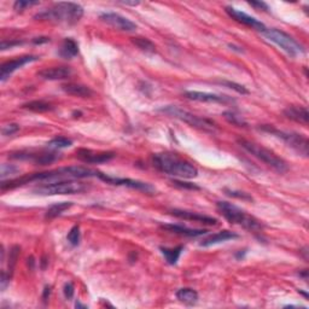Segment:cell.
<instances>
[{
  "instance_id": "6da1fadb",
  "label": "cell",
  "mask_w": 309,
  "mask_h": 309,
  "mask_svg": "<svg viewBox=\"0 0 309 309\" xmlns=\"http://www.w3.org/2000/svg\"><path fill=\"white\" fill-rule=\"evenodd\" d=\"M98 170L87 168V167L81 166H72L64 167V168H58L53 170H48L44 173H35L32 175H25L18 179H12L9 181H2L0 188L2 190H10L18 188V186L24 185L28 182H43L50 183L56 181H64V180H77L85 178H93V176H99Z\"/></svg>"
},
{
  "instance_id": "7a4b0ae2",
  "label": "cell",
  "mask_w": 309,
  "mask_h": 309,
  "mask_svg": "<svg viewBox=\"0 0 309 309\" xmlns=\"http://www.w3.org/2000/svg\"><path fill=\"white\" fill-rule=\"evenodd\" d=\"M152 161L157 169L169 175L181 179H193L198 175V169L192 163L175 153H156Z\"/></svg>"
},
{
  "instance_id": "3957f363",
  "label": "cell",
  "mask_w": 309,
  "mask_h": 309,
  "mask_svg": "<svg viewBox=\"0 0 309 309\" xmlns=\"http://www.w3.org/2000/svg\"><path fill=\"white\" fill-rule=\"evenodd\" d=\"M83 16V9L76 3H57L52 8L44 10L35 15V19L53 22V23H66L68 25L76 24Z\"/></svg>"
},
{
  "instance_id": "277c9868",
  "label": "cell",
  "mask_w": 309,
  "mask_h": 309,
  "mask_svg": "<svg viewBox=\"0 0 309 309\" xmlns=\"http://www.w3.org/2000/svg\"><path fill=\"white\" fill-rule=\"evenodd\" d=\"M217 209L230 224L238 225L250 232L262 231V222L230 202H218Z\"/></svg>"
},
{
  "instance_id": "5b68a950",
  "label": "cell",
  "mask_w": 309,
  "mask_h": 309,
  "mask_svg": "<svg viewBox=\"0 0 309 309\" xmlns=\"http://www.w3.org/2000/svg\"><path fill=\"white\" fill-rule=\"evenodd\" d=\"M237 141L238 144H239V146L243 147L245 151H248L251 156H254L255 159L261 161V162H263L266 166L270 167V168L275 170L276 173L283 174L289 170L288 163H286L283 159H280L278 154L273 152L272 150L261 146V145L246 139H238Z\"/></svg>"
},
{
  "instance_id": "8992f818",
  "label": "cell",
  "mask_w": 309,
  "mask_h": 309,
  "mask_svg": "<svg viewBox=\"0 0 309 309\" xmlns=\"http://www.w3.org/2000/svg\"><path fill=\"white\" fill-rule=\"evenodd\" d=\"M160 111L172 116V117L178 118V120L185 122V123L191 126V127L198 128V130H202L204 132H212V133H214L215 130H217V126L214 125V122L208 120V118H203L197 115H193L186 110H182V109H180L179 106L176 105L164 106V108L160 109Z\"/></svg>"
},
{
  "instance_id": "52a82bcc",
  "label": "cell",
  "mask_w": 309,
  "mask_h": 309,
  "mask_svg": "<svg viewBox=\"0 0 309 309\" xmlns=\"http://www.w3.org/2000/svg\"><path fill=\"white\" fill-rule=\"evenodd\" d=\"M265 35L267 40L272 41L275 45L282 48L283 51H285L289 56L291 57H297L304 53V48L301 44L297 43L291 35H289L285 32L279 30L275 28H266V30L262 33Z\"/></svg>"
},
{
  "instance_id": "ba28073f",
  "label": "cell",
  "mask_w": 309,
  "mask_h": 309,
  "mask_svg": "<svg viewBox=\"0 0 309 309\" xmlns=\"http://www.w3.org/2000/svg\"><path fill=\"white\" fill-rule=\"evenodd\" d=\"M86 190V186L82 182L76 180H64V181H56L50 183H43L39 188L33 190L34 193L40 196H57V195H76Z\"/></svg>"
},
{
  "instance_id": "9c48e42d",
  "label": "cell",
  "mask_w": 309,
  "mask_h": 309,
  "mask_svg": "<svg viewBox=\"0 0 309 309\" xmlns=\"http://www.w3.org/2000/svg\"><path fill=\"white\" fill-rule=\"evenodd\" d=\"M263 131H267L268 133L275 135L282 139L284 143L288 145L289 147L294 149L296 152L301 154L303 157H308L309 153V143L307 137L304 135L298 134V133H289V132H283V131H276L274 128L266 126L262 127Z\"/></svg>"
},
{
  "instance_id": "30bf717a",
  "label": "cell",
  "mask_w": 309,
  "mask_h": 309,
  "mask_svg": "<svg viewBox=\"0 0 309 309\" xmlns=\"http://www.w3.org/2000/svg\"><path fill=\"white\" fill-rule=\"evenodd\" d=\"M99 179L106 183H110V185H116V186H126V188H130L133 190H138V191L145 192V193H153L156 192V189L153 188L150 183L139 181V180H133V179H123V178H114V176L105 175V174L99 173Z\"/></svg>"
},
{
  "instance_id": "8fae6325",
  "label": "cell",
  "mask_w": 309,
  "mask_h": 309,
  "mask_svg": "<svg viewBox=\"0 0 309 309\" xmlns=\"http://www.w3.org/2000/svg\"><path fill=\"white\" fill-rule=\"evenodd\" d=\"M183 96L190 101L203 102V103H218V104H234L236 101L228 96L215 95V93L198 92V91H188L183 93Z\"/></svg>"
},
{
  "instance_id": "7c38bea8",
  "label": "cell",
  "mask_w": 309,
  "mask_h": 309,
  "mask_svg": "<svg viewBox=\"0 0 309 309\" xmlns=\"http://www.w3.org/2000/svg\"><path fill=\"white\" fill-rule=\"evenodd\" d=\"M101 19L103 22H105L106 24L111 25L112 28L118 29L122 32H134L137 29V24L134 22H132L131 19L123 17L120 14H115V12H105L102 14Z\"/></svg>"
},
{
  "instance_id": "4fadbf2b",
  "label": "cell",
  "mask_w": 309,
  "mask_h": 309,
  "mask_svg": "<svg viewBox=\"0 0 309 309\" xmlns=\"http://www.w3.org/2000/svg\"><path fill=\"white\" fill-rule=\"evenodd\" d=\"M225 11H226V14L230 16L231 18H233L234 21L239 22L241 24L246 25V27L256 29V30L262 32V33L266 30V25L263 24L262 22H260L259 19L253 17V16L245 14V12H241L239 10L232 8V6H227V8L225 9Z\"/></svg>"
},
{
  "instance_id": "5bb4252c",
  "label": "cell",
  "mask_w": 309,
  "mask_h": 309,
  "mask_svg": "<svg viewBox=\"0 0 309 309\" xmlns=\"http://www.w3.org/2000/svg\"><path fill=\"white\" fill-rule=\"evenodd\" d=\"M39 57L38 56H22L18 58H15V59L9 60V62L4 63L0 68V80H2L3 82L5 81L6 79H9L10 75H11L12 73L16 72V70L19 69V68H22L25 64L35 62V60H38Z\"/></svg>"
},
{
  "instance_id": "9a60e30c",
  "label": "cell",
  "mask_w": 309,
  "mask_h": 309,
  "mask_svg": "<svg viewBox=\"0 0 309 309\" xmlns=\"http://www.w3.org/2000/svg\"><path fill=\"white\" fill-rule=\"evenodd\" d=\"M77 159L85 163H104L109 162L115 157L114 152H99V151L87 150V149H80L76 151Z\"/></svg>"
},
{
  "instance_id": "2e32d148",
  "label": "cell",
  "mask_w": 309,
  "mask_h": 309,
  "mask_svg": "<svg viewBox=\"0 0 309 309\" xmlns=\"http://www.w3.org/2000/svg\"><path fill=\"white\" fill-rule=\"evenodd\" d=\"M170 214L179 219H182V220L199 222V224H204V225L218 224V220L215 218L208 217V215L204 214H199V212H195V211L182 210V209H173V210H170Z\"/></svg>"
},
{
  "instance_id": "e0dca14e",
  "label": "cell",
  "mask_w": 309,
  "mask_h": 309,
  "mask_svg": "<svg viewBox=\"0 0 309 309\" xmlns=\"http://www.w3.org/2000/svg\"><path fill=\"white\" fill-rule=\"evenodd\" d=\"M72 69L68 67H52L40 70L38 73V76H40L44 80L56 81V80L68 79V77H70V75H72Z\"/></svg>"
},
{
  "instance_id": "ac0fdd59",
  "label": "cell",
  "mask_w": 309,
  "mask_h": 309,
  "mask_svg": "<svg viewBox=\"0 0 309 309\" xmlns=\"http://www.w3.org/2000/svg\"><path fill=\"white\" fill-rule=\"evenodd\" d=\"M284 115L289 120H292L297 123H301L303 126L308 125V118H309V112L308 109L305 106H288L284 110Z\"/></svg>"
},
{
  "instance_id": "d6986e66",
  "label": "cell",
  "mask_w": 309,
  "mask_h": 309,
  "mask_svg": "<svg viewBox=\"0 0 309 309\" xmlns=\"http://www.w3.org/2000/svg\"><path fill=\"white\" fill-rule=\"evenodd\" d=\"M162 230H166L167 232H169V233H175L179 234V236H183V237H199V236H204V234H207L208 231L205 230H195V228H189L185 226H180V225H162Z\"/></svg>"
},
{
  "instance_id": "ffe728a7",
  "label": "cell",
  "mask_w": 309,
  "mask_h": 309,
  "mask_svg": "<svg viewBox=\"0 0 309 309\" xmlns=\"http://www.w3.org/2000/svg\"><path fill=\"white\" fill-rule=\"evenodd\" d=\"M239 237L237 233H234V232L231 231H221L218 232V233L211 234V236H209L208 238H205L204 240L201 243V246L208 248L211 245H217V244L224 243V241L231 240V239H237V238Z\"/></svg>"
},
{
  "instance_id": "44dd1931",
  "label": "cell",
  "mask_w": 309,
  "mask_h": 309,
  "mask_svg": "<svg viewBox=\"0 0 309 309\" xmlns=\"http://www.w3.org/2000/svg\"><path fill=\"white\" fill-rule=\"evenodd\" d=\"M62 89L67 95L80 97V98H89V97L93 96L92 89L88 86L81 85V83H66V85L62 86Z\"/></svg>"
},
{
  "instance_id": "7402d4cb",
  "label": "cell",
  "mask_w": 309,
  "mask_h": 309,
  "mask_svg": "<svg viewBox=\"0 0 309 309\" xmlns=\"http://www.w3.org/2000/svg\"><path fill=\"white\" fill-rule=\"evenodd\" d=\"M58 54L64 58V59H73L74 57H76L79 54V45L73 39H64V41L59 47V51H58Z\"/></svg>"
},
{
  "instance_id": "603a6c76",
  "label": "cell",
  "mask_w": 309,
  "mask_h": 309,
  "mask_svg": "<svg viewBox=\"0 0 309 309\" xmlns=\"http://www.w3.org/2000/svg\"><path fill=\"white\" fill-rule=\"evenodd\" d=\"M176 298L182 303L188 305H193L197 303L198 301V292L191 288H182L176 291Z\"/></svg>"
},
{
  "instance_id": "cb8c5ba5",
  "label": "cell",
  "mask_w": 309,
  "mask_h": 309,
  "mask_svg": "<svg viewBox=\"0 0 309 309\" xmlns=\"http://www.w3.org/2000/svg\"><path fill=\"white\" fill-rule=\"evenodd\" d=\"M73 205L72 202H60V203H56V204H53L52 207H50L47 209L46 214H45V218L47 219V220H52V219L59 217V215H62L64 211L68 210L70 207Z\"/></svg>"
},
{
  "instance_id": "d4e9b609",
  "label": "cell",
  "mask_w": 309,
  "mask_h": 309,
  "mask_svg": "<svg viewBox=\"0 0 309 309\" xmlns=\"http://www.w3.org/2000/svg\"><path fill=\"white\" fill-rule=\"evenodd\" d=\"M161 253L163 254L164 259H166L167 262L169 265H175L178 262V260L180 259V255H181L183 246H176V248H161Z\"/></svg>"
},
{
  "instance_id": "484cf974",
  "label": "cell",
  "mask_w": 309,
  "mask_h": 309,
  "mask_svg": "<svg viewBox=\"0 0 309 309\" xmlns=\"http://www.w3.org/2000/svg\"><path fill=\"white\" fill-rule=\"evenodd\" d=\"M132 43L139 48V50L143 51V52H146V53L156 52V45L146 38H141V37L132 38Z\"/></svg>"
},
{
  "instance_id": "4316f807",
  "label": "cell",
  "mask_w": 309,
  "mask_h": 309,
  "mask_svg": "<svg viewBox=\"0 0 309 309\" xmlns=\"http://www.w3.org/2000/svg\"><path fill=\"white\" fill-rule=\"evenodd\" d=\"M22 108L34 112H46V111H51L53 109L50 103H46L44 101H33V102L25 103Z\"/></svg>"
},
{
  "instance_id": "83f0119b",
  "label": "cell",
  "mask_w": 309,
  "mask_h": 309,
  "mask_svg": "<svg viewBox=\"0 0 309 309\" xmlns=\"http://www.w3.org/2000/svg\"><path fill=\"white\" fill-rule=\"evenodd\" d=\"M72 144H73V141L70 139H68V138L57 137V138H53L52 140L48 141L47 146L51 147V149L59 150V149H66V147L72 146Z\"/></svg>"
},
{
  "instance_id": "f1b7e54d",
  "label": "cell",
  "mask_w": 309,
  "mask_h": 309,
  "mask_svg": "<svg viewBox=\"0 0 309 309\" xmlns=\"http://www.w3.org/2000/svg\"><path fill=\"white\" fill-rule=\"evenodd\" d=\"M222 115H224V117L226 118V120L230 122V123L237 126V127H246V126H248V122L244 120L241 116L236 114V112L225 111Z\"/></svg>"
},
{
  "instance_id": "f546056e",
  "label": "cell",
  "mask_w": 309,
  "mask_h": 309,
  "mask_svg": "<svg viewBox=\"0 0 309 309\" xmlns=\"http://www.w3.org/2000/svg\"><path fill=\"white\" fill-rule=\"evenodd\" d=\"M67 239L69 241L70 245L77 246L80 244V240H81V233H80V226L79 225H75V226L72 227V230L69 231L68 233Z\"/></svg>"
},
{
  "instance_id": "4dcf8cb0",
  "label": "cell",
  "mask_w": 309,
  "mask_h": 309,
  "mask_svg": "<svg viewBox=\"0 0 309 309\" xmlns=\"http://www.w3.org/2000/svg\"><path fill=\"white\" fill-rule=\"evenodd\" d=\"M19 173V168L14 166V164H8L4 163L2 164V169H0V176H2V181L3 180H5L6 178H9V176L15 175V174Z\"/></svg>"
},
{
  "instance_id": "1f68e13d",
  "label": "cell",
  "mask_w": 309,
  "mask_h": 309,
  "mask_svg": "<svg viewBox=\"0 0 309 309\" xmlns=\"http://www.w3.org/2000/svg\"><path fill=\"white\" fill-rule=\"evenodd\" d=\"M220 83H221V85L227 86L228 88L233 89V91L239 93V95H249V91H248V89L244 86L239 85V83L232 82V81H220Z\"/></svg>"
},
{
  "instance_id": "d6a6232c",
  "label": "cell",
  "mask_w": 309,
  "mask_h": 309,
  "mask_svg": "<svg viewBox=\"0 0 309 309\" xmlns=\"http://www.w3.org/2000/svg\"><path fill=\"white\" fill-rule=\"evenodd\" d=\"M39 2H34V0H17V2L14 4V9L16 11H23L27 8H30V6L38 5Z\"/></svg>"
},
{
  "instance_id": "836d02e7",
  "label": "cell",
  "mask_w": 309,
  "mask_h": 309,
  "mask_svg": "<svg viewBox=\"0 0 309 309\" xmlns=\"http://www.w3.org/2000/svg\"><path fill=\"white\" fill-rule=\"evenodd\" d=\"M225 192H226V195L230 196V197H234V198H239V199H244V201H253V198L250 197L248 193L244 192H239V191H233V190H227L225 189Z\"/></svg>"
},
{
  "instance_id": "e575fe53",
  "label": "cell",
  "mask_w": 309,
  "mask_h": 309,
  "mask_svg": "<svg viewBox=\"0 0 309 309\" xmlns=\"http://www.w3.org/2000/svg\"><path fill=\"white\" fill-rule=\"evenodd\" d=\"M18 131H19V126L18 125L10 123V125H6V126H4V127H3L2 133H3V135H12Z\"/></svg>"
},
{
  "instance_id": "d590c367",
  "label": "cell",
  "mask_w": 309,
  "mask_h": 309,
  "mask_svg": "<svg viewBox=\"0 0 309 309\" xmlns=\"http://www.w3.org/2000/svg\"><path fill=\"white\" fill-rule=\"evenodd\" d=\"M173 185L178 186V188L181 189H188V190H199V188L195 183H190V182H183L180 181V180H173Z\"/></svg>"
},
{
  "instance_id": "8d00e7d4",
  "label": "cell",
  "mask_w": 309,
  "mask_h": 309,
  "mask_svg": "<svg viewBox=\"0 0 309 309\" xmlns=\"http://www.w3.org/2000/svg\"><path fill=\"white\" fill-rule=\"evenodd\" d=\"M23 43L19 40H16V41H2V44H0V48H2L3 51L4 50H8V48H11L14 46H18V45H22Z\"/></svg>"
},
{
  "instance_id": "74e56055",
  "label": "cell",
  "mask_w": 309,
  "mask_h": 309,
  "mask_svg": "<svg viewBox=\"0 0 309 309\" xmlns=\"http://www.w3.org/2000/svg\"><path fill=\"white\" fill-rule=\"evenodd\" d=\"M64 296H66L67 299H70L73 298L74 296V285L72 284V283H67L66 285H64Z\"/></svg>"
},
{
  "instance_id": "f35d334b",
  "label": "cell",
  "mask_w": 309,
  "mask_h": 309,
  "mask_svg": "<svg viewBox=\"0 0 309 309\" xmlns=\"http://www.w3.org/2000/svg\"><path fill=\"white\" fill-rule=\"evenodd\" d=\"M10 279H11V275L8 274V273L5 272V270H3L2 272V278H0V284H2V290L4 291L6 289V286L9 285Z\"/></svg>"
},
{
  "instance_id": "ab89813d",
  "label": "cell",
  "mask_w": 309,
  "mask_h": 309,
  "mask_svg": "<svg viewBox=\"0 0 309 309\" xmlns=\"http://www.w3.org/2000/svg\"><path fill=\"white\" fill-rule=\"evenodd\" d=\"M249 4L251 6H254V8H256V9L268 10V6H267L266 3H263V2H249Z\"/></svg>"
},
{
  "instance_id": "60d3db41",
  "label": "cell",
  "mask_w": 309,
  "mask_h": 309,
  "mask_svg": "<svg viewBox=\"0 0 309 309\" xmlns=\"http://www.w3.org/2000/svg\"><path fill=\"white\" fill-rule=\"evenodd\" d=\"M50 41V39L48 38H35L33 39V43L34 44H45V43H48Z\"/></svg>"
},
{
  "instance_id": "b9f144b4",
  "label": "cell",
  "mask_w": 309,
  "mask_h": 309,
  "mask_svg": "<svg viewBox=\"0 0 309 309\" xmlns=\"http://www.w3.org/2000/svg\"><path fill=\"white\" fill-rule=\"evenodd\" d=\"M50 294H51V288H50V286H46V288H45V290H44V295H43V298H44L45 302H46L47 298L50 297Z\"/></svg>"
},
{
  "instance_id": "7bdbcfd3",
  "label": "cell",
  "mask_w": 309,
  "mask_h": 309,
  "mask_svg": "<svg viewBox=\"0 0 309 309\" xmlns=\"http://www.w3.org/2000/svg\"><path fill=\"white\" fill-rule=\"evenodd\" d=\"M121 4L131 5V6H137V5H139L140 3L139 2H121Z\"/></svg>"
},
{
  "instance_id": "ee69618b",
  "label": "cell",
  "mask_w": 309,
  "mask_h": 309,
  "mask_svg": "<svg viewBox=\"0 0 309 309\" xmlns=\"http://www.w3.org/2000/svg\"><path fill=\"white\" fill-rule=\"evenodd\" d=\"M75 307H76V308H86V305H83V304H81V303H80V302H76Z\"/></svg>"
}]
</instances>
